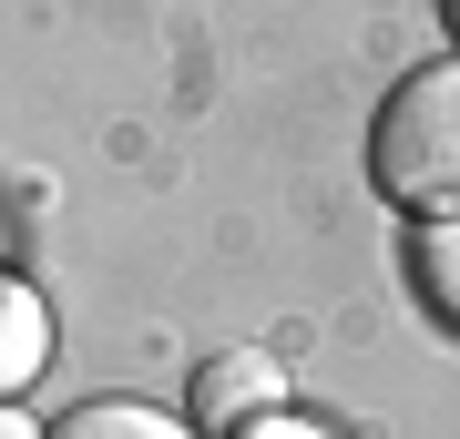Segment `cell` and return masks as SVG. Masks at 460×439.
I'll list each match as a JSON object with an SVG mask.
<instances>
[{"label": "cell", "mask_w": 460, "mask_h": 439, "mask_svg": "<svg viewBox=\"0 0 460 439\" xmlns=\"http://www.w3.org/2000/svg\"><path fill=\"white\" fill-rule=\"evenodd\" d=\"M368 184L399 215H460V62H420L368 123Z\"/></svg>", "instance_id": "6da1fadb"}, {"label": "cell", "mask_w": 460, "mask_h": 439, "mask_svg": "<svg viewBox=\"0 0 460 439\" xmlns=\"http://www.w3.org/2000/svg\"><path fill=\"white\" fill-rule=\"evenodd\" d=\"M266 408H287V368L266 347H226V358L195 368V429H246Z\"/></svg>", "instance_id": "7a4b0ae2"}, {"label": "cell", "mask_w": 460, "mask_h": 439, "mask_svg": "<svg viewBox=\"0 0 460 439\" xmlns=\"http://www.w3.org/2000/svg\"><path fill=\"white\" fill-rule=\"evenodd\" d=\"M51 368V307H41V286H0V389H31V378Z\"/></svg>", "instance_id": "3957f363"}, {"label": "cell", "mask_w": 460, "mask_h": 439, "mask_svg": "<svg viewBox=\"0 0 460 439\" xmlns=\"http://www.w3.org/2000/svg\"><path fill=\"white\" fill-rule=\"evenodd\" d=\"M51 439H195V419H174L154 399H83L51 419Z\"/></svg>", "instance_id": "277c9868"}, {"label": "cell", "mask_w": 460, "mask_h": 439, "mask_svg": "<svg viewBox=\"0 0 460 439\" xmlns=\"http://www.w3.org/2000/svg\"><path fill=\"white\" fill-rule=\"evenodd\" d=\"M420 286H429V307L460 327V215H420Z\"/></svg>", "instance_id": "5b68a950"}, {"label": "cell", "mask_w": 460, "mask_h": 439, "mask_svg": "<svg viewBox=\"0 0 460 439\" xmlns=\"http://www.w3.org/2000/svg\"><path fill=\"white\" fill-rule=\"evenodd\" d=\"M226 439H328V429H317V419H296V408H266V419L226 429Z\"/></svg>", "instance_id": "8992f818"}, {"label": "cell", "mask_w": 460, "mask_h": 439, "mask_svg": "<svg viewBox=\"0 0 460 439\" xmlns=\"http://www.w3.org/2000/svg\"><path fill=\"white\" fill-rule=\"evenodd\" d=\"M450 41H460V0H450Z\"/></svg>", "instance_id": "52a82bcc"}]
</instances>
